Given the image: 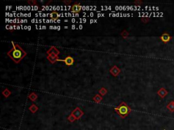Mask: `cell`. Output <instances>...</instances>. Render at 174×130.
Wrapping results in <instances>:
<instances>
[{
	"label": "cell",
	"mask_w": 174,
	"mask_h": 130,
	"mask_svg": "<svg viewBox=\"0 0 174 130\" xmlns=\"http://www.w3.org/2000/svg\"><path fill=\"white\" fill-rule=\"evenodd\" d=\"M8 56H10L15 62H18L26 55V53L21 49L18 45L13 43V48L8 52Z\"/></svg>",
	"instance_id": "6da1fadb"
},
{
	"label": "cell",
	"mask_w": 174,
	"mask_h": 130,
	"mask_svg": "<svg viewBox=\"0 0 174 130\" xmlns=\"http://www.w3.org/2000/svg\"><path fill=\"white\" fill-rule=\"evenodd\" d=\"M115 110L120 116L123 118L126 117L131 111V108L124 102H122L118 107L115 108Z\"/></svg>",
	"instance_id": "7a4b0ae2"
},
{
	"label": "cell",
	"mask_w": 174,
	"mask_h": 130,
	"mask_svg": "<svg viewBox=\"0 0 174 130\" xmlns=\"http://www.w3.org/2000/svg\"><path fill=\"white\" fill-rule=\"evenodd\" d=\"M83 112H82V110H80V109L79 108H76L72 113V115L74 118H75V119H79L81 116L83 115Z\"/></svg>",
	"instance_id": "3957f363"
},
{
	"label": "cell",
	"mask_w": 174,
	"mask_h": 130,
	"mask_svg": "<svg viewBox=\"0 0 174 130\" xmlns=\"http://www.w3.org/2000/svg\"><path fill=\"white\" fill-rule=\"evenodd\" d=\"M60 60V61H63L65 62L66 65L67 66H70V65H72L74 64V58L71 57V56H67V58H65V60Z\"/></svg>",
	"instance_id": "277c9868"
},
{
	"label": "cell",
	"mask_w": 174,
	"mask_h": 130,
	"mask_svg": "<svg viewBox=\"0 0 174 130\" xmlns=\"http://www.w3.org/2000/svg\"><path fill=\"white\" fill-rule=\"evenodd\" d=\"M171 36L168 34V33H163V34L162 35V36L160 37V39L163 41L164 43H167V42H169V41L171 40Z\"/></svg>",
	"instance_id": "5b68a950"
},
{
	"label": "cell",
	"mask_w": 174,
	"mask_h": 130,
	"mask_svg": "<svg viewBox=\"0 0 174 130\" xmlns=\"http://www.w3.org/2000/svg\"><path fill=\"white\" fill-rule=\"evenodd\" d=\"M158 96H160V98H165V96H167V94H168V92H167V90L165 89H164V88H161L160 90H158Z\"/></svg>",
	"instance_id": "8992f818"
},
{
	"label": "cell",
	"mask_w": 174,
	"mask_h": 130,
	"mask_svg": "<svg viewBox=\"0 0 174 130\" xmlns=\"http://www.w3.org/2000/svg\"><path fill=\"white\" fill-rule=\"evenodd\" d=\"M81 8H82V6L80 5V4H75V5H74L72 7V12H77V13H78L80 12L81 10Z\"/></svg>",
	"instance_id": "52a82bcc"
},
{
	"label": "cell",
	"mask_w": 174,
	"mask_h": 130,
	"mask_svg": "<svg viewBox=\"0 0 174 130\" xmlns=\"http://www.w3.org/2000/svg\"><path fill=\"white\" fill-rule=\"evenodd\" d=\"M120 72V69H118L117 68V66H114L112 69H110V72L114 76H116L118 75V74H119V72Z\"/></svg>",
	"instance_id": "ba28073f"
},
{
	"label": "cell",
	"mask_w": 174,
	"mask_h": 130,
	"mask_svg": "<svg viewBox=\"0 0 174 130\" xmlns=\"http://www.w3.org/2000/svg\"><path fill=\"white\" fill-rule=\"evenodd\" d=\"M58 16H59V15H58V13L56 12H52L51 14H50V17L51 18L52 20L54 21H56L58 18Z\"/></svg>",
	"instance_id": "9c48e42d"
},
{
	"label": "cell",
	"mask_w": 174,
	"mask_h": 130,
	"mask_svg": "<svg viewBox=\"0 0 174 130\" xmlns=\"http://www.w3.org/2000/svg\"><path fill=\"white\" fill-rule=\"evenodd\" d=\"M167 108L169 109L171 112H174V102H171L167 104Z\"/></svg>",
	"instance_id": "30bf717a"
},
{
	"label": "cell",
	"mask_w": 174,
	"mask_h": 130,
	"mask_svg": "<svg viewBox=\"0 0 174 130\" xmlns=\"http://www.w3.org/2000/svg\"><path fill=\"white\" fill-rule=\"evenodd\" d=\"M29 110H31L32 113H35L36 111H37V110H38V107L34 105V104H33L32 106H31L29 107Z\"/></svg>",
	"instance_id": "8fae6325"
},
{
	"label": "cell",
	"mask_w": 174,
	"mask_h": 130,
	"mask_svg": "<svg viewBox=\"0 0 174 130\" xmlns=\"http://www.w3.org/2000/svg\"><path fill=\"white\" fill-rule=\"evenodd\" d=\"M29 99L31 100H32V101H35V100L37 99L38 96H36L34 93H33V94H31V95L29 96Z\"/></svg>",
	"instance_id": "7c38bea8"
},
{
	"label": "cell",
	"mask_w": 174,
	"mask_h": 130,
	"mask_svg": "<svg viewBox=\"0 0 174 130\" xmlns=\"http://www.w3.org/2000/svg\"><path fill=\"white\" fill-rule=\"evenodd\" d=\"M93 100L95 101L96 102L99 103V102L102 100V98H101L100 96H99V95H97V96H95L94 98H93Z\"/></svg>",
	"instance_id": "4fadbf2b"
},
{
	"label": "cell",
	"mask_w": 174,
	"mask_h": 130,
	"mask_svg": "<svg viewBox=\"0 0 174 130\" xmlns=\"http://www.w3.org/2000/svg\"><path fill=\"white\" fill-rule=\"evenodd\" d=\"M99 93H100V94H101V95H103H103H105L106 93H107V90H106V89H105V88H103V87H102L101 89L99 90Z\"/></svg>",
	"instance_id": "5bb4252c"
},
{
	"label": "cell",
	"mask_w": 174,
	"mask_h": 130,
	"mask_svg": "<svg viewBox=\"0 0 174 130\" xmlns=\"http://www.w3.org/2000/svg\"><path fill=\"white\" fill-rule=\"evenodd\" d=\"M3 94H4V96H6V97H8V96H9L10 94V92L8 90V89H6L5 91H4V92H3Z\"/></svg>",
	"instance_id": "9a60e30c"
},
{
	"label": "cell",
	"mask_w": 174,
	"mask_h": 130,
	"mask_svg": "<svg viewBox=\"0 0 174 130\" xmlns=\"http://www.w3.org/2000/svg\"><path fill=\"white\" fill-rule=\"evenodd\" d=\"M68 120H69V121H70V122H73V121H74L75 120V119L74 117V116H72V115H70V116H69L68 117Z\"/></svg>",
	"instance_id": "2e32d148"
},
{
	"label": "cell",
	"mask_w": 174,
	"mask_h": 130,
	"mask_svg": "<svg viewBox=\"0 0 174 130\" xmlns=\"http://www.w3.org/2000/svg\"><path fill=\"white\" fill-rule=\"evenodd\" d=\"M129 34H128V33H127L126 31H124L123 33H122V35H123L124 37H126V36H127Z\"/></svg>",
	"instance_id": "e0dca14e"
},
{
	"label": "cell",
	"mask_w": 174,
	"mask_h": 130,
	"mask_svg": "<svg viewBox=\"0 0 174 130\" xmlns=\"http://www.w3.org/2000/svg\"><path fill=\"white\" fill-rule=\"evenodd\" d=\"M142 21H143V22H148V18H142Z\"/></svg>",
	"instance_id": "ac0fdd59"
},
{
	"label": "cell",
	"mask_w": 174,
	"mask_h": 130,
	"mask_svg": "<svg viewBox=\"0 0 174 130\" xmlns=\"http://www.w3.org/2000/svg\"><path fill=\"white\" fill-rule=\"evenodd\" d=\"M29 4H35V1H29Z\"/></svg>",
	"instance_id": "d6986e66"
},
{
	"label": "cell",
	"mask_w": 174,
	"mask_h": 130,
	"mask_svg": "<svg viewBox=\"0 0 174 130\" xmlns=\"http://www.w3.org/2000/svg\"><path fill=\"white\" fill-rule=\"evenodd\" d=\"M135 4H137H137H141V1H135Z\"/></svg>",
	"instance_id": "ffe728a7"
},
{
	"label": "cell",
	"mask_w": 174,
	"mask_h": 130,
	"mask_svg": "<svg viewBox=\"0 0 174 130\" xmlns=\"http://www.w3.org/2000/svg\"><path fill=\"white\" fill-rule=\"evenodd\" d=\"M75 29V26L73 25V26H72V29Z\"/></svg>",
	"instance_id": "44dd1931"
},
{
	"label": "cell",
	"mask_w": 174,
	"mask_h": 130,
	"mask_svg": "<svg viewBox=\"0 0 174 130\" xmlns=\"http://www.w3.org/2000/svg\"><path fill=\"white\" fill-rule=\"evenodd\" d=\"M80 29H82V26H81V25H80Z\"/></svg>",
	"instance_id": "7402d4cb"
},
{
	"label": "cell",
	"mask_w": 174,
	"mask_h": 130,
	"mask_svg": "<svg viewBox=\"0 0 174 130\" xmlns=\"http://www.w3.org/2000/svg\"></svg>",
	"instance_id": "603a6c76"
},
{
	"label": "cell",
	"mask_w": 174,
	"mask_h": 130,
	"mask_svg": "<svg viewBox=\"0 0 174 130\" xmlns=\"http://www.w3.org/2000/svg\"></svg>",
	"instance_id": "cb8c5ba5"
}]
</instances>
